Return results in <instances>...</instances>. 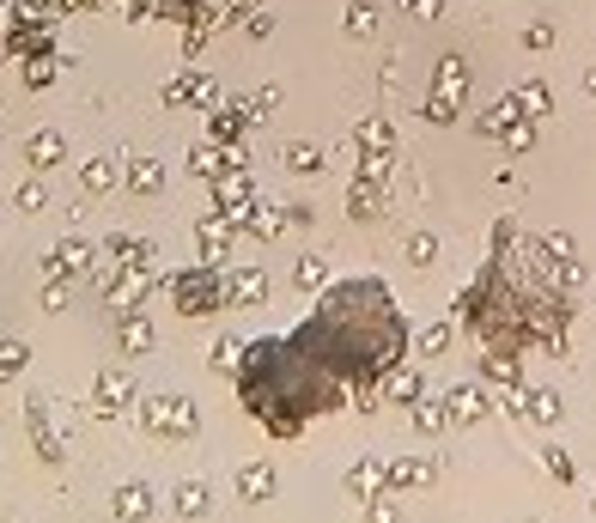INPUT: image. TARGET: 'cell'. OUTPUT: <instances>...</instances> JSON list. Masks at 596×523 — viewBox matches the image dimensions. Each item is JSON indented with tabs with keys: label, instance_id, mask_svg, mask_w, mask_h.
Returning <instances> with one entry per match:
<instances>
[{
	"label": "cell",
	"instance_id": "6da1fadb",
	"mask_svg": "<svg viewBox=\"0 0 596 523\" xmlns=\"http://www.w3.org/2000/svg\"><path fill=\"white\" fill-rule=\"evenodd\" d=\"M286 341L329 365L347 390H359V408H378V384L408 353V317L396 311L384 280H335Z\"/></svg>",
	"mask_w": 596,
	"mask_h": 523
},
{
	"label": "cell",
	"instance_id": "7a4b0ae2",
	"mask_svg": "<svg viewBox=\"0 0 596 523\" xmlns=\"http://www.w3.org/2000/svg\"><path fill=\"white\" fill-rule=\"evenodd\" d=\"M140 426L153 432V438L183 444V438H195L201 414H195V402H189V396H140Z\"/></svg>",
	"mask_w": 596,
	"mask_h": 523
},
{
	"label": "cell",
	"instance_id": "3957f363",
	"mask_svg": "<svg viewBox=\"0 0 596 523\" xmlns=\"http://www.w3.org/2000/svg\"><path fill=\"white\" fill-rule=\"evenodd\" d=\"M171 298H177V311L183 317H213L219 305H226V274H213V268H189L171 280Z\"/></svg>",
	"mask_w": 596,
	"mask_h": 523
},
{
	"label": "cell",
	"instance_id": "277c9868",
	"mask_svg": "<svg viewBox=\"0 0 596 523\" xmlns=\"http://www.w3.org/2000/svg\"><path fill=\"white\" fill-rule=\"evenodd\" d=\"M463 86H469V67H463V55H444V61H438V73H432L426 122H457V110H463Z\"/></svg>",
	"mask_w": 596,
	"mask_h": 523
},
{
	"label": "cell",
	"instance_id": "5b68a950",
	"mask_svg": "<svg viewBox=\"0 0 596 523\" xmlns=\"http://www.w3.org/2000/svg\"><path fill=\"white\" fill-rule=\"evenodd\" d=\"M511 414H524V420H536V426H554L560 414H566V402L554 396V390H511V396H499Z\"/></svg>",
	"mask_w": 596,
	"mask_h": 523
},
{
	"label": "cell",
	"instance_id": "8992f818",
	"mask_svg": "<svg viewBox=\"0 0 596 523\" xmlns=\"http://www.w3.org/2000/svg\"><path fill=\"white\" fill-rule=\"evenodd\" d=\"M140 292H153V268H122V274L110 280V298H104V305H110L116 317H134Z\"/></svg>",
	"mask_w": 596,
	"mask_h": 523
},
{
	"label": "cell",
	"instance_id": "52a82bcc",
	"mask_svg": "<svg viewBox=\"0 0 596 523\" xmlns=\"http://www.w3.org/2000/svg\"><path fill=\"white\" fill-rule=\"evenodd\" d=\"M487 408H493V396H487L481 384H457L451 396H444V414H451V426H475V420H487Z\"/></svg>",
	"mask_w": 596,
	"mask_h": 523
},
{
	"label": "cell",
	"instance_id": "ba28073f",
	"mask_svg": "<svg viewBox=\"0 0 596 523\" xmlns=\"http://www.w3.org/2000/svg\"><path fill=\"white\" fill-rule=\"evenodd\" d=\"M49 280H67V274H92V244L86 238H61L55 250H49Z\"/></svg>",
	"mask_w": 596,
	"mask_h": 523
},
{
	"label": "cell",
	"instance_id": "9c48e42d",
	"mask_svg": "<svg viewBox=\"0 0 596 523\" xmlns=\"http://www.w3.org/2000/svg\"><path fill=\"white\" fill-rule=\"evenodd\" d=\"M438 475V463L432 457H402V463H390L384 469V493H408V487H426Z\"/></svg>",
	"mask_w": 596,
	"mask_h": 523
},
{
	"label": "cell",
	"instance_id": "30bf717a",
	"mask_svg": "<svg viewBox=\"0 0 596 523\" xmlns=\"http://www.w3.org/2000/svg\"><path fill=\"white\" fill-rule=\"evenodd\" d=\"M481 378H487L499 396L524 390V384H517V353H505V347H487V353H481Z\"/></svg>",
	"mask_w": 596,
	"mask_h": 523
},
{
	"label": "cell",
	"instance_id": "8fae6325",
	"mask_svg": "<svg viewBox=\"0 0 596 523\" xmlns=\"http://www.w3.org/2000/svg\"><path fill=\"white\" fill-rule=\"evenodd\" d=\"M238 499H244V505L274 499V463H268V457H256V463H244V469H238Z\"/></svg>",
	"mask_w": 596,
	"mask_h": 523
},
{
	"label": "cell",
	"instance_id": "7c38bea8",
	"mask_svg": "<svg viewBox=\"0 0 596 523\" xmlns=\"http://www.w3.org/2000/svg\"><path fill=\"white\" fill-rule=\"evenodd\" d=\"M384 469H390L384 457L353 463V469H347V493H353V499H378V493H384Z\"/></svg>",
	"mask_w": 596,
	"mask_h": 523
},
{
	"label": "cell",
	"instance_id": "4fadbf2b",
	"mask_svg": "<svg viewBox=\"0 0 596 523\" xmlns=\"http://www.w3.org/2000/svg\"><path fill=\"white\" fill-rule=\"evenodd\" d=\"M159 189H165V165L146 159V153H134V159H128V195L146 201V195H159Z\"/></svg>",
	"mask_w": 596,
	"mask_h": 523
},
{
	"label": "cell",
	"instance_id": "5bb4252c",
	"mask_svg": "<svg viewBox=\"0 0 596 523\" xmlns=\"http://www.w3.org/2000/svg\"><path fill=\"white\" fill-rule=\"evenodd\" d=\"M262 298H268V274L262 268L226 274V305H262Z\"/></svg>",
	"mask_w": 596,
	"mask_h": 523
},
{
	"label": "cell",
	"instance_id": "9a60e30c",
	"mask_svg": "<svg viewBox=\"0 0 596 523\" xmlns=\"http://www.w3.org/2000/svg\"><path fill=\"white\" fill-rule=\"evenodd\" d=\"M25 159H31V171H55V165L67 159V140L43 128V134H31V140H25Z\"/></svg>",
	"mask_w": 596,
	"mask_h": 523
},
{
	"label": "cell",
	"instance_id": "2e32d148",
	"mask_svg": "<svg viewBox=\"0 0 596 523\" xmlns=\"http://www.w3.org/2000/svg\"><path fill=\"white\" fill-rule=\"evenodd\" d=\"M384 396H390L396 408H414V402L426 396V384H420V371H414V365H396V371H390V378H384Z\"/></svg>",
	"mask_w": 596,
	"mask_h": 523
},
{
	"label": "cell",
	"instance_id": "e0dca14e",
	"mask_svg": "<svg viewBox=\"0 0 596 523\" xmlns=\"http://www.w3.org/2000/svg\"><path fill=\"white\" fill-rule=\"evenodd\" d=\"M128 402H134V384L122 378V371H104V378H98V402H92V408H98V414H122Z\"/></svg>",
	"mask_w": 596,
	"mask_h": 523
},
{
	"label": "cell",
	"instance_id": "ac0fdd59",
	"mask_svg": "<svg viewBox=\"0 0 596 523\" xmlns=\"http://www.w3.org/2000/svg\"><path fill=\"white\" fill-rule=\"evenodd\" d=\"M116 341H122V353H128V359H140V353H153V347H159V335H153V323H146V317H122Z\"/></svg>",
	"mask_w": 596,
	"mask_h": 523
},
{
	"label": "cell",
	"instance_id": "d6986e66",
	"mask_svg": "<svg viewBox=\"0 0 596 523\" xmlns=\"http://www.w3.org/2000/svg\"><path fill=\"white\" fill-rule=\"evenodd\" d=\"M110 511H116L122 523H140V517H153V487H140V481H134V487H122Z\"/></svg>",
	"mask_w": 596,
	"mask_h": 523
},
{
	"label": "cell",
	"instance_id": "ffe728a7",
	"mask_svg": "<svg viewBox=\"0 0 596 523\" xmlns=\"http://www.w3.org/2000/svg\"><path fill=\"white\" fill-rule=\"evenodd\" d=\"M444 426H451V414H444V396H420V402H414V432H420V438H438Z\"/></svg>",
	"mask_w": 596,
	"mask_h": 523
},
{
	"label": "cell",
	"instance_id": "44dd1931",
	"mask_svg": "<svg viewBox=\"0 0 596 523\" xmlns=\"http://www.w3.org/2000/svg\"><path fill=\"white\" fill-rule=\"evenodd\" d=\"M195 238H201V256H219V250L232 244V219L226 213H207L201 226H195Z\"/></svg>",
	"mask_w": 596,
	"mask_h": 523
},
{
	"label": "cell",
	"instance_id": "7402d4cb",
	"mask_svg": "<svg viewBox=\"0 0 596 523\" xmlns=\"http://www.w3.org/2000/svg\"><path fill=\"white\" fill-rule=\"evenodd\" d=\"M25 420H31V438H37L43 463H61V444L49 438V414H43V402H37V396H31V408H25Z\"/></svg>",
	"mask_w": 596,
	"mask_h": 523
},
{
	"label": "cell",
	"instance_id": "603a6c76",
	"mask_svg": "<svg viewBox=\"0 0 596 523\" xmlns=\"http://www.w3.org/2000/svg\"><path fill=\"white\" fill-rule=\"evenodd\" d=\"M207 128H213V140H219V146H238V128H244V110H238V98H232V104H219Z\"/></svg>",
	"mask_w": 596,
	"mask_h": 523
},
{
	"label": "cell",
	"instance_id": "cb8c5ba5",
	"mask_svg": "<svg viewBox=\"0 0 596 523\" xmlns=\"http://www.w3.org/2000/svg\"><path fill=\"white\" fill-rule=\"evenodd\" d=\"M80 183H86V195H110L116 189V159H86L80 165Z\"/></svg>",
	"mask_w": 596,
	"mask_h": 523
},
{
	"label": "cell",
	"instance_id": "d4e9b609",
	"mask_svg": "<svg viewBox=\"0 0 596 523\" xmlns=\"http://www.w3.org/2000/svg\"><path fill=\"white\" fill-rule=\"evenodd\" d=\"M104 250H110V262H116V268H153V256H146V244H140V238H110Z\"/></svg>",
	"mask_w": 596,
	"mask_h": 523
},
{
	"label": "cell",
	"instance_id": "484cf974",
	"mask_svg": "<svg viewBox=\"0 0 596 523\" xmlns=\"http://www.w3.org/2000/svg\"><path fill=\"white\" fill-rule=\"evenodd\" d=\"M292 286H298V292H323V286H329V268H323V256H298V268H292Z\"/></svg>",
	"mask_w": 596,
	"mask_h": 523
},
{
	"label": "cell",
	"instance_id": "4316f807",
	"mask_svg": "<svg viewBox=\"0 0 596 523\" xmlns=\"http://www.w3.org/2000/svg\"><path fill=\"white\" fill-rule=\"evenodd\" d=\"M451 335H457L451 323H432V329L414 341V353H420V359H438V353H451Z\"/></svg>",
	"mask_w": 596,
	"mask_h": 523
},
{
	"label": "cell",
	"instance_id": "83f0119b",
	"mask_svg": "<svg viewBox=\"0 0 596 523\" xmlns=\"http://www.w3.org/2000/svg\"><path fill=\"white\" fill-rule=\"evenodd\" d=\"M286 171H292V177H298V171L311 177V171H323V153H317V146H305V140H292V146H286Z\"/></svg>",
	"mask_w": 596,
	"mask_h": 523
},
{
	"label": "cell",
	"instance_id": "f1b7e54d",
	"mask_svg": "<svg viewBox=\"0 0 596 523\" xmlns=\"http://www.w3.org/2000/svg\"><path fill=\"white\" fill-rule=\"evenodd\" d=\"M171 505H177V517H201V511H207V487H201V481H183Z\"/></svg>",
	"mask_w": 596,
	"mask_h": 523
},
{
	"label": "cell",
	"instance_id": "f546056e",
	"mask_svg": "<svg viewBox=\"0 0 596 523\" xmlns=\"http://www.w3.org/2000/svg\"><path fill=\"white\" fill-rule=\"evenodd\" d=\"M505 134V153H530V146H536V122H524V116H517L511 128H499Z\"/></svg>",
	"mask_w": 596,
	"mask_h": 523
},
{
	"label": "cell",
	"instance_id": "4dcf8cb0",
	"mask_svg": "<svg viewBox=\"0 0 596 523\" xmlns=\"http://www.w3.org/2000/svg\"><path fill=\"white\" fill-rule=\"evenodd\" d=\"M359 146H371V153H390V146H396V134H390V122H378V116H371V122L359 128Z\"/></svg>",
	"mask_w": 596,
	"mask_h": 523
},
{
	"label": "cell",
	"instance_id": "1f68e13d",
	"mask_svg": "<svg viewBox=\"0 0 596 523\" xmlns=\"http://www.w3.org/2000/svg\"><path fill=\"white\" fill-rule=\"evenodd\" d=\"M517 104H524V116H548V104H554V92L530 80V86H517Z\"/></svg>",
	"mask_w": 596,
	"mask_h": 523
},
{
	"label": "cell",
	"instance_id": "d6a6232c",
	"mask_svg": "<svg viewBox=\"0 0 596 523\" xmlns=\"http://www.w3.org/2000/svg\"><path fill=\"white\" fill-rule=\"evenodd\" d=\"M244 226H256V238H274V232L286 226V213H274V207H262V201H256V207H250V219H244Z\"/></svg>",
	"mask_w": 596,
	"mask_h": 523
},
{
	"label": "cell",
	"instance_id": "836d02e7",
	"mask_svg": "<svg viewBox=\"0 0 596 523\" xmlns=\"http://www.w3.org/2000/svg\"><path fill=\"white\" fill-rule=\"evenodd\" d=\"M238 359H244V341H238V335H219V341H213V365H219V371H238Z\"/></svg>",
	"mask_w": 596,
	"mask_h": 523
},
{
	"label": "cell",
	"instance_id": "e575fe53",
	"mask_svg": "<svg viewBox=\"0 0 596 523\" xmlns=\"http://www.w3.org/2000/svg\"><path fill=\"white\" fill-rule=\"evenodd\" d=\"M347 31H353V37H371V31H378V7H371V0H359V7L347 13Z\"/></svg>",
	"mask_w": 596,
	"mask_h": 523
},
{
	"label": "cell",
	"instance_id": "d590c367",
	"mask_svg": "<svg viewBox=\"0 0 596 523\" xmlns=\"http://www.w3.org/2000/svg\"><path fill=\"white\" fill-rule=\"evenodd\" d=\"M49 80H55V55H43V49H37V55L25 61V86H49Z\"/></svg>",
	"mask_w": 596,
	"mask_h": 523
},
{
	"label": "cell",
	"instance_id": "8d00e7d4",
	"mask_svg": "<svg viewBox=\"0 0 596 523\" xmlns=\"http://www.w3.org/2000/svg\"><path fill=\"white\" fill-rule=\"evenodd\" d=\"M542 463H548V475H554V481H572V457L560 451V444H542Z\"/></svg>",
	"mask_w": 596,
	"mask_h": 523
},
{
	"label": "cell",
	"instance_id": "74e56055",
	"mask_svg": "<svg viewBox=\"0 0 596 523\" xmlns=\"http://www.w3.org/2000/svg\"><path fill=\"white\" fill-rule=\"evenodd\" d=\"M524 49H530V55L554 49V25H524Z\"/></svg>",
	"mask_w": 596,
	"mask_h": 523
},
{
	"label": "cell",
	"instance_id": "f35d334b",
	"mask_svg": "<svg viewBox=\"0 0 596 523\" xmlns=\"http://www.w3.org/2000/svg\"><path fill=\"white\" fill-rule=\"evenodd\" d=\"M432 256H438V244H432L426 232H414V238H408V262H414V268H426Z\"/></svg>",
	"mask_w": 596,
	"mask_h": 523
},
{
	"label": "cell",
	"instance_id": "ab89813d",
	"mask_svg": "<svg viewBox=\"0 0 596 523\" xmlns=\"http://www.w3.org/2000/svg\"><path fill=\"white\" fill-rule=\"evenodd\" d=\"M13 371H25V347H19V341L0 347V378H13Z\"/></svg>",
	"mask_w": 596,
	"mask_h": 523
},
{
	"label": "cell",
	"instance_id": "60d3db41",
	"mask_svg": "<svg viewBox=\"0 0 596 523\" xmlns=\"http://www.w3.org/2000/svg\"><path fill=\"white\" fill-rule=\"evenodd\" d=\"M13 201H19V213H43V183H25Z\"/></svg>",
	"mask_w": 596,
	"mask_h": 523
},
{
	"label": "cell",
	"instance_id": "b9f144b4",
	"mask_svg": "<svg viewBox=\"0 0 596 523\" xmlns=\"http://www.w3.org/2000/svg\"><path fill=\"white\" fill-rule=\"evenodd\" d=\"M536 250H542V256H554V262H560V256H572V238H566V232H548V238H542V244H536Z\"/></svg>",
	"mask_w": 596,
	"mask_h": 523
},
{
	"label": "cell",
	"instance_id": "7bdbcfd3",
	"mask_svg": "<svg viewBox=\"0 0 596 523\" xmlns=\"http://www.w3.org/2000/svg\"><path fill=\"white\" fill-rule=\"evenodd\" d=\"M402 7H408L414 19H438V7H444V0H402Z\"/></svg>",
	"mask_w": 596,
	"mask_h": 523
},
{
	"label": "cell",
	"instance_id": "ee69618b",
	"mask_svg": "<svg viewBox=\"0 0 596 523\" xmlns=\"http://www.w3.org/2000/svg\"><path fill=\"white\" fill-rule=\"evenodd\" d=\"M371 523H396V505L378 493V499H371Z\"/></svg>",
	"mask_w": 596,
	"mask_h": 523
},
{
	"label": "cell",
	"instance_id": "f6af8a7d",
	"mask_svg": "<svg viewBox=\"0 0 596 523\" xmlns=\"http://www.w3.org/2000/svg\"><path fill=\"white\" fill-rule=\"evenodd\" d=\"M274 31V13H250V37H268Z\"/></svg>",
	"mask_w": 596,
	"mask_h": 523
},
{
	"label": "cell",
	"instance_id": "bcb514c9",
	"mask_svg": "<svg viewBox=\"0 0 596 523\" xmlns=\"http://www.w3.org/2000/svg\"><path fill=\"white\" fill-rule=\"evenodd\" d=\"M584 92H590V98H596V67H590V73H584Z\"/></svg>",
	"mask_w": 596,
	"mask_h": 523
},
{
	"label": "cell",
	"instance_id": "7dc6e473",
	"mask_svg": "<svg viewBox=\"0 0 596 523\" xmlns=\"http://www.w3.org/2000/svg\"><path fill=\"white\" fill-rule=\"evenodd\" d=\"M524 523H536V517H524Z\"/></svg>",
	"mask_w": 596,
	"mask_h": 523
},
{
	"label": "cell",
	"instance_id": "c3c4849f",
	"mask_svg": "<svg viewBox=\"0 0 596 523\" xmlns=\"http://www.w3.org/2000/svg\"><path fill=\"white\" fill-rule=\"evenodd\" d=\"M590 505H596V493H590Z\"/></svg>",
	"mask_w": 596,
	"mask_h": 523
}]
</instances>
